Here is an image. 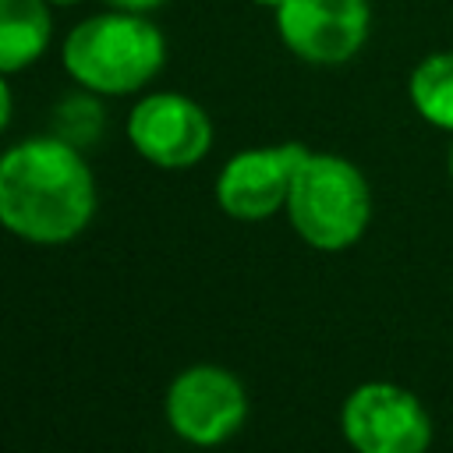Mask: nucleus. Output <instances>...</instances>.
<instances>
[{"label":"nucleus","mask_w":453,"mask_h":453,"mask_svg":"<svg viewBox=\"0 0 453 453\" xmlns=\"http://www.w3.org/2000/svg\"><path fill=\"white\" fill-rule=\"evenodd\" d=\"M53 7H74V4H85V0H50Z\"/></svg>","instance_id":"15"},{"label":"nucleus","mask_w":453,"mask_h":453,"mask_svg":"<svg viewBox=\"0 0 453 453\" xmlns=\"http://www.w3.org/2000/svg\"><path fill=\"white\" fill-rule=\"evenodd\" d=\"M411 106L439 131H453V50L428 53L407 78Z\"/></svg>","instance_id":"10"},{"label":"nucleus","mask_w":453,"mask_h":453,"mask_svg":"<svg viewBox=\"0 0 453 453\" xmlns=\"http://www.w3.org/2000/svg\"><path fill=\"white\" fill-rule=\"evenodd\" d=\"M131 149L159 170H188L212 149V120L205 106L184 92H145L124 120Z\"/></svg>","instance_id":"5"},{"label":"nucleus","mask_w":453,"mask_h":453,"mask_svg":"<svg viewBox=\"0 0 453 453\" xmlns=\"http://www.w3.org/2000/svg\"><path fill=\"white\" fill-rule=\"evenodd\" d=\"M166 425L191 446H219L248 418V393L223 365H191L173 375L163 396Z\"/></svg>","instance_id":"6"},{"label":"nucleus","mask_w":453,"mask_h":453,"mask_svg":"<svg viewBox=\"0 0 453 453\" xmlns=\"http://www.w3.org/2000/svg\"><path fill=\"white\" fill-rule=\"evenodd\" d=\"M301 142H280V145H258L234 152L223 170L216 173V205L230 219H269L273 212L287 209V195L294 184V173L304 159Z\"/></svg>","instance_id":"8"},{"label":"nucleus","mask_w":453,"mask_h":453,"mask_svg":"<svg viewBox=\"0 0 453 453\" xmlns=\"http://www.w3.org/2000/svg\"><path fill=\"white\" fill-rule=\"evenodd\" d=\"M449 177H453V142H449Z\"/></svg>","instance_id":"16"},{"label":"nucleus","mask_w":453,"mask_h":453,"mask_svg":"<svg viewBox=\"0 0 453 453\" xmlns=\"http://www.w3.org/2000/svg\"><path fill=\"white\" fill-rule=\"evenodd\" d=\"M251 4H258V7H265V11H276L283 0H251Z\"/></svg>","instance_id":"14"},{"label":"nucleus","mask_w":453,"mask_h":453,"mask_svg":"<svg viewBox=\"0 0 453 453\" xmlns=\"http://www.w3.org/2000/svg\"><path fill=\"white\" fill-rule=\"evenodd\" d=\"M96 177L78 145L32 134L0 152V226L28 244H67L96 216Z\"/></svg>","instance_id":"1"},{"label":"nucleus","mask_w":453,"mask_h":453,"mask_svg":"<svg viewBox=\"0 0 453 453\" xmlns=\"http://www.w3.org/2000/svg\"><path fill=\"white\" fill-rule=\"evenodd\" d=\"M53 46L50 0H0V74L35 67Z\"/></svg>","instance_id":"9"},{"label":"nucleus","mask_w":453,"mask_h":453,"mask_svg":"<svg viewBox=\"0 0 453 453\" xmlns=\"http://www.w3.org/2000/svg\"><path fill=\"white\" fill-rule=\"evenodd\" d=\"M103 96L88 92V88H74L71 96H64L53 110V134L67 138L71 145H92L103 131Z\"/></svg>","instance_id":"11"},{"label":"nucleus","mask_w":453,"mask_h":453,"mask_svg":"<svg viewBox=\"0 0 453 453\" xmlns=\"http://www.w3.org/2000/svg\"><path fill=\"white\" fill-rule=\"evenodd\" d=\"M106 7H117V11H131V14H152L159 11L166 0H103Z\"/></svg>","instance_id":"12"},{"label":"nucleus","mask_w":453,"mask_h":453,"mask_svg":"<svg viewBox=\"0 0 453 453\" xmlns=\"http://www.w3.org/2000/svg\"><path fill=\"white\" fill-rule=\"evenodd\" d=\"M340 432L354 453H425L432 418L425 403L396 382H361L340 407Z\"/></svg>","instance_id":"4"},{"label":"nucleus","mask_w":453,"mask_h":453,"mask_svg":"<svg viewBox=\"0 0 453 453\" xmlns=\"http://www.w3.org/2000/svg\"><path fill=\"white\" fill-rule=\"evenodd\" d=\"M287 219L294 234L319 251H343L368 230L372 191L365 173L336 152H304L290 195Z\"/></svg>","instance_id":"3"},{"label":"nucleus","mask_w":453,"mask_h":453,"mask_svg":"<svg viewBox=\"0 0 453 453\" xmlns=\"http://www.w3.org/2000/svg\"><path fill=\"white\" fill-rule=\"evenodd\" d=\"M60 64L78 88L103 99L134 96L166 67V35L149 14L106 7L67 28Z\"/></svg>","instance_id":"2"},{"label":"nucleus","mask_w":453,"mask_h":453,"mask_svg":"<svg viewBox=\"0 0 453 453\" xmlns=\"http://www.w3.org/2000/svg\"><path fill=\"white\" fill-rule=\"evenodd\" d=\"M11 113H14V96H11L7 74H0V134L7 131V124H11Z\"/></svg>","instance_id":"13"},{"label":"nucleus","mask_w":453,"mask_h":453,"mask_svg":"<svg viewBox=\"0 0 453 453\" xmlns=\"http://www.w3.org/2000/svg\"><path fill=\"white\" fill-rule=\"evenodd\" d=\"M280 42L304 64L340 67L361 53L372 32L368 0H283L273 11Z\"/></svg>","instance_id":"7"}]
</instances>
